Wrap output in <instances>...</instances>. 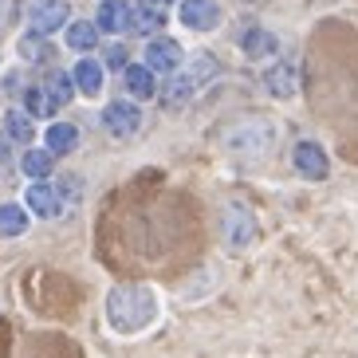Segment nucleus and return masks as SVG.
I'll return each instance as SVG.
<instances>
[{"mask_svg":"<svg viewBox=\"0 0 358 358\" xmlns=\"http://www.w3.org/2000/svg\"><path fill=\"white\" fill-rule=\"evenodd\" d=\"M103 315H106V327L122 338L146 335L162 319V295L150 284H115L103 299Z\"/></svg>","mask_w":358,"mask_h":358,"instance_id":"f257e3e1","label":"nucleus"},{"mask_svg":"<svg viewBox=\"0 0 358 358\" xmlns=\"http://www.w3.org/2000/svg\"><path fill=\"white\" fill-rule=\"evenodd\" d=\"M275 130L268 127V122H260V118H248V122H236V127L224 134V146H229V154H236V158H268L272 154V142H275Z\"/></svg>","mask_w":358,"mask_h":358,"instance_id":"f03ea898","label":"nucleus"},{"mask_svg":"<svg viewBox=\"0 0 358 358\" xmlns=\"http://www.w3.org/2000/svg\"><path fill=\"white\" fill-rule=\"evenodd\" d=\"M217 232H221V244L229 252H244V248H252L256 244V217L244 205H224L217 213Z\"/></svg>","mask_w":358,"mask_h":358,"instance_id":"7ed1b4c3","label":"nucleus"},{"mask_svg":"<svg viewBox=\"0 0 358 358\" xmlns=\"http://www.w3.org/2000/svg\"><path fill=\"white\" fill-rule=\"evenodd\" d=\"M142 64L150 67L154 75H173L185 67V48H181V40H173V36H150L146 52H142Z\"/></svg>","mask_w":358,"mask_h":358,"instance_id":"20e7f679","label":"nucleus"},{"mask_svg":"<svg viewBox=\"0 0 358 358\" xmlns=\"http://www.w3.org/2000/svg\"><path fill=\"white\" fill-rule=\"evenodd\" d=\"M103 127L110 138H134L142 130V103L134 99H115L103 106Z\"/></svg>","mask_w":358,"mask_h":358,"instance_id":"39448f33","label":"nucleus"},{"mask_svg":"<svg viewBox=\"0 0 358 358\" xmlns=\"http://www.w3.org/2000/svg\"><path fill=\"white\" fill-rule=\"evenodd\" d=\"M292 169L303 181H327L331 158H327V150L319 146L315 138H303V142H295V150H292Z\"/></svg>","mask_w":358,"mask_h":358,"instance_id":"423d86ee","label":"nucleus"},{"mask_svg":"<svg viewBox=\"0 0 358 358\" xmlns=\"http://www.w3.org/2000/svg\"><path fill=\"white\" fill-rule=\"evenodd\" d=\"M178 24L189 32H217L224 24V12L217 0H181L178 4Z\"/></svg>","mask_w":358,"mask_h":358,"instance_id":"0eeeda50","label":"nucleus"},{"mask_svg":"<svg viewBox=\"0 0 358 358\" xmlns=\"http://www.w3.org/2000/svg\"><path fill=\"white\" fill-rule=\"evenodd\" d=\"M67 20H71V4L67 0H36L28 8V32L52 36L59 28H67Z\"/></svg>","mask_w":358,"mask_h":358,"instance_id":"6e6552de","label":"nucleus"},{"mask_svg":"<svg viewBox=\"0 0 358 358\" xmlns=\"http://www.w3.org/2000/svg\"><path fill=\"white\" fill-rule=\"evenodd\" d=\"M24 209L40 217V221H55L59 213H64V197L55 189L52 181H32L28 189H24Z\"/></svg>","mask_w":358,"mask_h":358,"instance_id":"1a4fd4ad","label":"nucleus"},{"mask_svg":"<svg viewBox=\"0 0 358 358\" xmlns=\"http://www.w3.org/2000/svg\"><path fill=\"white\" fill-rule=\"evenodd\" d=\"M169 20V0H138L130 4V32L138 36H158Z\"/></svg>","mask_w":358,"mask_h":358,"instance_id":"9d476101","label":"nucleus"},{"mask_svg":"<svg viewBox=\"0 0 358 358\" xmlns=\"http://www.w3.org/2000/svg\"><path fill=\"white\" fill-rule=\"evenodd\" d=\"M264 91L272 99H295V91H299V67H295V59H275V64L264 67Z\"/></svg>","mask_w":358,"mask_h":358,"instance_id":"9b49d317","label":"nucleus"},{"mask_svg":"<svg viewBox=\"0 0 358 358\" xmlns=\"http://www.w3.org/2000/svg\"><path fill=\"white\" fill-rule=\"evenodd\" d=\"M193 95H197V83L189 79V71H185V67H181V71H173V75H166V87H158V99H162V106H166V110H185Z\"/></svg>","mask_w":358,"mask_h":358,"instance_id":"f8f14e48","label":"nucleus"},{"mask_svg":"<svg viewBox=\"0 0 358 358\" xmlns=\"http://www.w3.org/2000/svg\"><path fill=\"white\" fill-rule=\"evenodd\" d=\"M71 83L83 99H99L103 95V83H106V67L99 64V59H91V55H83V59L71 67Z\"/></svg>","mask_w":358,"mask_h":358,"instance_id":"ddd939ff","label":"nucleus"},{"mask_svg":"<svg viewBox=\"0 0 358 358\" xmlns=\"http://www.w3.org/2000/svg\"><path fill=\"white\" fill-rule=\"evenodd\" d=\"M95 28H99V32H106V36L130 32V0H99Z\"/></svg>","mask_w":358,"mask_h":358,"instance_id":"4468645a","label":"nucleus"},{"mask_svg":"<svg viewBox=\"0 0 358 358\" xmlns=\"http://www.w3.org/2000/svg\"><path fill=\"white\" fill-rule=\"evenodd\" d=\"M241 52L248 59H272V55H280V36L260 28V24H252V28L241 32Z\"/></svg>","mask_w":358,"mask_h":358,"instance_id":"2eb2a0df","label":"nucleus"},{"mask_svg":"<svg viewBox=\"0 0 358 358\" xmlns=\"http://www.w3.org/2000/svg\"><path fill=\"white\" fill-rule=\"evenodd\" d=\"M122 87H127V99L134 103H146V99L158 95V79L146 64H127L122 67Z\"/></svg>","mask_w":358,"mask_h":358,"instance_id":"dca6fc26","label":"nucleus"},{"mask_svg":"<svg viewBox=\"0 0 358 358\" xmlns=\"http://www.w3.org/2000/svg\"><path fill=\"white\" fill-rule=\"evenodd\" d=\"M75 146H79V127L75 122H52V127L43 130V150L55 154V158L75 154Z\"/></svg>","mask_w":358,"mask_h":358,"instance_id":"f3484780","label":"nucleus"},{"mask_svg":"<svg viewBox=\"0 0 358 358\" xmlns=\"http://www.w3.org/2000/svg\"><path fill=\"white\" fill-rule=\"evenodd\" d=\"M99 36H103V32L95 28V20H67V28H64V43L71 48V52H79V55L95 52Z\"/></svg>","mask_w":358,"mask_h":358,"instance_id":"a211bd4d","label":"nucleus"},{"mask_svg":"<svg viewBox=\"0 0 358 358\" xmlns=\"http://www.w3.org/2000/svg\"><path fill=\"white\" fill-rule=\"evenodd\" d=\"M4 138H8V142H20V146H28V142L36 138V122H32V115L12 106L8 115H4Z\"/></svg>","mask_w":358,"mask_h":358,"instance_id":"6ab92c4d","label":"nucleus"},{"mask_svg":"<svg viewBox=\"0 0 358 358\" xmlns=\"http://www.w3.org/2000/svg\"><path fill=\"white\" fill-rule=\"evenodd\" d=\"M28 217H32V213L24 209V205H16V201H4V205H0V236H24V232H28Z\"/></svg>","mask_w":358,"mask_h":358,"instance_id":"aec40b11","label":"nucleus"},{"mask_svg":"<svg viewBox=\"0 0 358 358\" xmlns=\"http://www.w3.org/2000/svg\"><path fill=\"white\" fill-rule=\"evenodd\" d=\"M20 169H24V178L48 181V178H52V169H55V154H48V150H24Z\"/></svg>","mask_w":358,"mask_h":358,"instance_id":"412c9836","label":"nucleus"},{"mask_svg":"<svg viewBox=\"0 0 358 358\" xmlns=\"http://www.w3.org/2000/svg\"><path fill=\"white\" fill-rule=\"evenodd\" d=\"M16 52H20V59H28V64H43V59H52V43L40 32H24L20 40H16Z\"/></svg>","mask_w":358,"mask_h":358,"instance_id":"4be33fe9","label":"nucleus"},{"mask_svg":"<svg viewBox=\"0 0 358 358\" xmlns=\"http://www.w3.org/2000/svg\"><path fill=\"white\" fill-rule=\"evenodd\" d=\"M24 110H28L32 118H52L59 106H55L52 95L43 91V83H36V87H28V91H24Z\"/></svg>","mask_w":358,"mask_h":358,"instance_id":"5701e85b","label":"nucleus"},{"mask_svg":"<svg viewBox=\"0 0 358 358\" xmlns=\"http://www.w3.org/2000/svg\"><path fill=\"white\" fill-rule=\"evenodd\" d=\"M43 91L52 95L55 106H67L75 99V83H71V71H52L48 79H43Z\"/></svg>","mask_w":358,"mask_h":358,"instance_id":"b1692460","label":"nucleus"},{"mask_svg":"<svg viewBox=\"0 0 358 358\" xmlns=\"http://www.w3.org/2000/svg\"><path fill=\"white\" fill-rule=\"evenodd\" d=\"M185 71H189V79L197 87H205L209 79H217V59H213V55H193Z\"/></svg>","mask_w":358,"mask_h":358,"instance_id":"393cba45","label":"nucleus"},{"mask_svg":"<svg viewBox=\"0 0 358 358\" xmlns=\"http://www.w3.org/2000/svg\"><path fill=\"white\" fill-rule=\"evenodd\" d=\"M103 67H127V48H122V43H110V48H106V64Z\"/></svg>","mask_w":358,"mask_h":358,"instance_id":"a878e982","label":"nucleus"},{"mask_svg":"<svg viewBox=\"0 0 358 358\" xmlns=\"http://www.w3.org/2000/svg\"><path fill=\"white\" fill-rule=\"evenodd\" d=\"M0 162H8V138H0Z\"/></svg>","mask_w":358,"mask_h":358,"instance_id":"bb28decb","label":"nucleus"}]
</instances>
